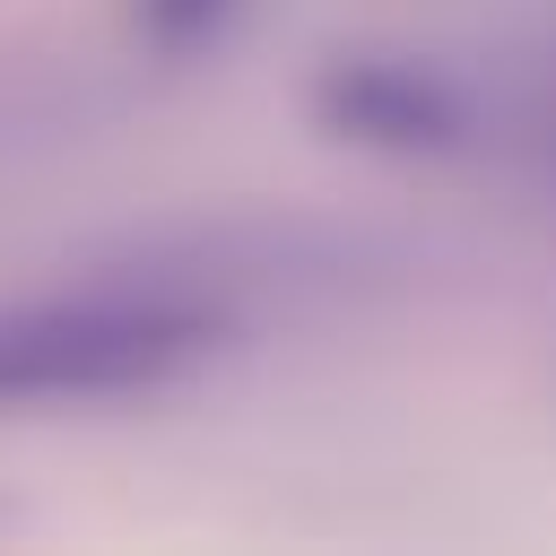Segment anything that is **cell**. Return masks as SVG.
Returning a JSON list of instances; mask_svg holds the SVG:
<instances>
[{"label":"cell","mask_w":556,"mask_h":556,"mask_svg":"<svg viewBox=\"0 0 556 556\" xmlns=\"http://www.w3.org/2000/svg\"><path fill=\"white\" fill-rule=\"evenodd\" d=\"M217 348V313L191 295H52V304H9L0 313V408L17 400H96V391H139Z\"/></svg>","instance_id":"obj_1"},{"label":"cell","mask_w":556,"mask_h":556,"mask_svg":"<svg viewBox=\"0 0 556 556\" xmlns=\"http://www.w3.org/2000/svg\"><path fill=\"white\" fill-rule=\"evenodd\" d=\"M313 122L330 139L382 148V156H452L478 139V87H460L434 61L408 52H348L313 78Z\"/></svg>","instance_id":"obj_2"},{"label":"cell","mask_w":556,"mask_h":556,"mask_svg":"<svg viewBox=\"0 0 556 556\" xmlns=\"http://www.w3.org/2000/svg\"><path fill=\"white\" fill-rule=\"evenodd\" d=\"M235 9H243V0H139V35H148L156 52H200V43L226 35Z\"/></svg>","instance_id":"obj_3"}]
</instances>
